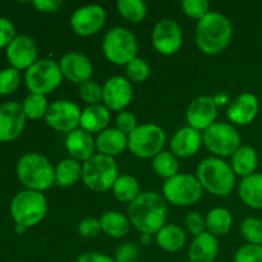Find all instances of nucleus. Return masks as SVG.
I'll list each match as a JSON object with an SVG mask.
<instances>
[{
  "label": "nucleus",
  "instance_id": "f257e3e1",
  "mask_svg": "<svg viewBox=\"0 0 262 262\" xmlns=\"http://www.w3.org/2000/svg\"><path fill=\"white\" fill-rule=\"evenodd\" d=\"M168 215L165 201L156 192H142L128 207V219L142 234H156Z\"/></svg>",
  "mask_w": 262,
  "mask_h": 262
},
{
  "label": "nucleus",
  "instance_id": "f03ea898",
  "mask_svg": "<svg viewBox=\"0 0 262 262\" xmlns=\"http://www.w3.org/2000/svg\"><path fill=\"white\" fill-rule=\"evenodd\" d=\"M233 37V26L224 14L209 12L199 20L196 41L200 50L207 55H217L224 51Z\"/></svg>",
  "mask_w": 262,
  "mask_h": 262
},
{
  "label": "nucleus",
  "instance_id": "7ed1b4c3",
  "mask_svg": "<svg viewBox=\"0 0 262 262\" xmlns=\"http://www.w3.org/2000/svg\"><path fill=\"white\" fill-rule=\"evenodd\" d=\"M17 174L20 183L31 191L42 192L55 184V169L40 154L23 155L17 164Z\"/></svg>",
  "mask_w": 262,
  "mask_h": 262
},
{
  "label": "nucleus",
  "instance_id": "20e7f679",
  "mask_svg": "<svg viewBox=\"0 0 262 262\" xmlns=\"http://www.w3.org/2000/svg\"><path fill=\"white\" fill-rule=\"evenodd\" d=\"M197 179L202 188L216 196H228L235 184V173L232 166L217 158L205 159L197 168Z\"/></svg>",
  "mask_w": 262,
  "mask_h": 262
},
{
  "label": "nucleus",
  "instance_id": "39448f33",
  "mask_svg": "<svg viewBox=\"0 0 262 262\" xmlns=\"http://www.w3.org/2000/svg\"><path fill=\"white\" fill-rule=\"evenodd\" d=\"M48 212V201L41 192L26 191L15 194L10 204V214L18 225L25 228L35 227L45 217Z\"/></svg>",
  "mask_w": 262,
  "mask_h": 262
},
{
  "label": "nucleus",
  "instance_id": "423d86ee",
  "mask_svg": "<svg viewBox=\"0 0 262 262\" xmlns=\"http://www.w3.org/2000/svg\"><path fill=\"white\" fill-rule=\"evenodd\" d=\"M117 179L118 165L114 158L97 154L82 165V181L91 191H107L113 188Z\"/></svg>",
  "mask_w": 262,
  "mask_h": 262
},
{
  "label": "nucleus",
  "instance_id": "0eeeda50",
  "mask_svg": "<svg viewBox=\"0 0 262 262\" xmlns=\"http://www.w3.org/2000/svg\"><path fill=\"white\" fill-rule=\"evenodd\" d=\"M137 40L129 30L115 27L105 35L102 51L109 61L117 66H127L137 55Z\"/></svg>",
  "mask_w": 262,
  "mask_h": 262
},
{
  "label": "nucleus",
  "instance_id": "6e6552de",
  "mask_svg": "<svg viewBox=\"0 0 262 262\" xmlns=\"http://www.w3.org/2000/svg\"><path fill=\"white\" fill-rule=\"evenodd\" d=\"M60 66L50 59H41L26 72V84L32 94L45 95L55 91L61 83Z\"/></svg>",
  "mask_w": 262,
  "mask_h": 262
},
{
  "label": "nucleus",
  "instance_id": "1a4fd4ad",
  "mask_svg": "<svg viewBox=\"0 0 262 262\" xmlns=\"http://www.w3.org/2000/svg\"><path fill=\"white\" fill-rule=\"evenodd\" d=\"M165 140L163 128L152 123L142 124L128 136V148L137 158L154 159L163 151Z\"/></svg>",
  "mask_w": 262,
  "mask_h": 262
},
{
  "label": "nucleus",
  "instance_id": "9d476101",
  "mask_svg": "<svg viewBox=\"0 0 262 262\" xmlns=\"http://www.w3.org/2000/svg\"><path fill=\"white\" fill-rule=\"evenodd\" d=\"M202 189L196 177L191 174H177L173 178L166 179L163 186V193L176 206H189L201 199Z\"/></svg>",
  "mask_w": 262,
  "mask_h": 262
},
{
  "label": "nucleus",
  "instance_id": "9b49d317",
  "mask_svg": "<svg viewBox=\"0 0 262 262\" xmlns=\"http://www.w3.org/2000/svg\"><path fill=\"white\" fill-rule=\"evenodd\" d=\"M204 143L210 152L217 156L234 155L235 151L241 147V136L234 125L228 123H214L205 130Z\"/></svg>",
  "mask_w": 262,
  "mask_h": 262
},
{
  "label": "nucleus",
  "instance_id": "f8f14e48",
  "mask_svg": "<svg viewBox=\"0 0 262 262\" xmlns=\"http://www.w3.org/2000/svg\"><path fill=\"white\" fill-rule=\"evenodd\" d=\"M81 115L78 105L68 100H58L49 106L45 120L53 129L71 133L81 124Z\"/></svg>",
  "mask_w": 262,
  "mask_h": 262
},
{
  "label": "nucleus",
  "instance_id": "ddd939ff",
  "mask_svg": "<svg viewBox=\"0 0 262 262\" xmlns=\"http://www.w3.org/2000/svg\"><path fill=\"white\" fill-rule=\"evenodd\" d=\"M106 13L100 5L90 4L78 8L71 18V27L77 35L91 36L99 32L105 25Z\"/></svg>",
  "mask_w": 262,
  "mask_h": 262
},
{
  "label": "nucleus",
  "instance_id": "4468645a",
  "mask_svg": "<svg viewBox=\"0 0 262 262\" xmlns=\"http://www.w3.org/2000/svg\"><path fill=\"white\" fill-rule=\"evenodd\" d=\"M154 48L163 55H173L183 43V33L177 22L171 19L159 20L152 31Z\"/></svg>",
  "mask_w": 262,
  "mask_h": 262
},
{
  "label": "nucleus",
  "instance_id": "2eb2a0df",
  "mask_svg": "<svg viewBox=\"0 0 262 262\" xmlns=\"http://www.w3.org/2000/svg\"><path fill=\"white\" fill-rule=\"evenodd\" d=\"M26 114L23 106L10 101L0 106V141L9 142L23 132L26 125Z\"/></svg>",
  "mask_w": 262,
  "mask_h": 262
},
{
  "label": "nucleus",
  "instance_id": "dca6fc26",
  "mask_svg": "<svg viewBox=\"0 0 262 262\" xmlns=\"http://www.w3.org/2000/svg\"><path fill=\"white\" fill-rule=\"evenodd\" d=\"M133 97L132 84L124 77L115 76L107 79L102 87V101L109 110L122 112Z\"/></svg>",
  "mask_w": 262,
  "mask_h": 262
},
{
  "label": "nucleus",
  "instance_id": "f3484780",
  "mask_svg": "<svg viewBox=\"0 0 262 262\" xmlns=\"http://www.w3.org/2000/svg\"><path fill=\"white\" fill-rule=\"evenodd\" d=\"M217 115L216 100L211 96H199L187 109V122L196 130H206L215 123Z\"/></svg>",
  "mask_w": 262,
  "mask_h": 262
},
{
  "label": "nucleus",
  "instance_id": "a211bd4d",
  "mask_svg": "<svg viewBox=\"0 0 262 262\" xmlns=\"http://www.w3.org/2000/svg\"><path fill=\"white\" fill-rule=\"evenodd\" d=\"M7 58L17 71L28 69L37 61V45L30 36H15L7 48Z\"/></svg>",
  "mask_w": 262,
  "mask_h": 262
},
{
  "label": "nucleus",
  "instance_id": "6ab92c4d",
  "mask_svg": "<svg viewBox=\"0 0 262 262\" xmlns=\"http://www.w3.org/2000/svg\"><path fill=\"white\" fill-rule=\"evenodd\" d=\"M60 71L63 77L69 79L73 83H84L90 81L92 76V64L86 55L81 53H72L66 54L60 60Z\"/></svg>",
  "mask_w": 262,
  "mask_h": 262
},
{
  "label": "nucleus",
  "instance_id": "aec40b11",
  "mask_svg": "<svg viewBox=\"0 0 262 262\" xmlns=\"http://www.w3.org/2000/svg\"><path fill=\"white\" fill-rule=\"evenodd\" d=\"M258 107L260 105H258L257 97L255 95L245 92L230 102L229 107H228V118L234 124H250L257 115Z\"/></svg>",
  "mask_w": 262,
  "mask_h": 262
},
{
  "label": "nucleus",
  "instance_id": "412c9836",
  "mask_svg": "<svg viewBox=\"0 0 262 262\" xmlns=\"http://www.w3.org/2000/svg\"><path fill=\"white\" fill-rule=\"evenodd\" d=\"M202 141L201 133L188 125L177 130L170 141V148L177 158H189L199 152Z\"/></svg>",
  "mask_w": 262,
  "mask_h": 262
},
{
  "label": "nucleus",
  "instance_id": "4be33fe9",
  "mask_svg": "<svg viewBox=\"0 0 262 262\" xmlns=\"http://www.w3.org/2000/svg\"><path fill=\"white\" fill-rule=\"evenodd\" d=\"M66 147L71 154L72 159L86 163L95 155L96 142L92 138L91 133L83 129H74L67 136Z\"/></svg>",
  "mask_w": 262,
  "mask_h": 262
},
{
  "label": "nucleus",
  "instance_id": "5701e85b",
  "mask_svg": "<svg viewBox=\"0 0 262 262\" xmlns=\"http://www.w3.org/2000/svg\"><path fill=\"white\" fill-rule=\"evenodd\" d=\"M219 251V242L211 233L205 232L194 237L189 246V262H214Z\"/></svg>",
  "mask_w": 262,
  "mask_h": 262
},
{
  "label": "nucleus",
  "instance_id": "b1692460",
  "mask_svg": "<svg viewBox=\"0 0 262 262\" xmlns=\"http://www.w3.org/2000/svg\"><path fill=\"white\" fill-rule=\"evenodd\" d=\"M125 147H128V137L118 128H109V129L102 130L96 138L97 150L100 151V154L110 156V158L122 154Z\"/></svg>",
  "mask_w": 262,
  "mask_h": 262
},
{
  "label": "nucleus",
  "instance_id": "393cba45",
  "mask_svg": "<svg viewBox=\"0 0 262 262\" xmlns=\"http://www.w3.org/2000/svg\"><path fill=\"white\" fill-rule=\"evenodd\" d=\"M110 122V112L106 106L96 104L89 105L82 112L81 127L89 133H97L105 130Z\"/></svg>",
  "mask_w": 262,
  "mask_h": 262
},
{
  "label": "nucleus",
  "instance_id": "a878e982",
  "mask_svg": "<svg viewBox=\"0 0 262 262\" xmlns=\"http://www.w3.org/2000/svg\"><path fill=\"white\" fill-rule=\"evenodd\" d=\"M239 197L251 209L262 210V174L255 173L242 179Z\"/></svg>",
  "mask_w": 262,
  "mask_h": 262
},
{
  "label": "nucleus",
  "instance_id": "bb28decb",
  "mask_svg": "<svg viewBox=\"0 0 262 262\" xmlns=\"http://www.w3.org/2000/svg\"><path fill=\"white\" fill-rule=\"evenodd\" d=\"M258 165V155L255 148L241 146L232 158V169L237 176L250 177L255 174Z\"/></svg>",
  "mask_w": 262,
  "mask_h": 262
},
{
  "label": "nucleus",
  "instance_id": "cd10ccee",
  "mask_svg": "<svg viewBox=\"0 0 262 262\" xmlns=\"http://www.w3.org/2000/svg\"><path fill=\"white\" fill-rule=\"evenodd\" d=\"M187 235L184 230L178 225H164L156 233V242L161 250L166 252H177L186 245Z\"/></svg>",
  "mask_w": 262,
  "mask_h": 262
},
{
  "label": "nucleus",
  "instance_id": "c85d7f7f",
  "mask_svg": "<svg viewBox=\"0 0 262 262\" xmlns=\"http://www.w3.org/2000/svg\"><path fill=\"white\" fill-rule=\"evenodd\" d=\"M129 219L118 211H107L100 217L101 230L113 238H122L129 232Z\"/></svg>",
  "mask_w": 262,
  "mask_h": 262
},
{
  "label": "nucleus",
  "instance_id": "c756f323",
  "mask_svg": "<svg viewBox=\"0 0 262 262\" xmlns=\"http://www.w3.org/2000/svg\"><path fill=\"white\" fill-rule=\"evenodd\" d=\"M82 177V166L74 159H64L55 168V184L59 187H71Z\"/></svg>",
  "mask_w": 262,
  "mask_h": 262
},
{
  "label": "nucleus",
  "instance_id": "7c9ffc66",
  "mask_svg": "<svg viewBox=\"0 0 262 262\" xmlns=\"http://www.w3.org/2000/svg\"><path fill=\"white\" fill-rule=\"evenodd\" d=\"M206 228L212 235H224L230 230L233 224L232 214L227 209L216 207L207 214Z\"/></svg>",
  "mask_w": 262,
  "mask_h": 262
},
{
  "label": "nucleus",
  "instance_id": "2f4dec72",
  "mask_svg": "<svg viewBox=\"0 0 262 262\" xmlns=\"http://www.w3.org/2000/svg\"><path fill=\"white\" fill-rule=\"evenodd\" d=\"M113 192L120 202H133L141 194L137 179L130 176H120L113 186Z\"/></svg>",
  "mask_w": 262,
  "mask_h": 262
},
{
  "label": "nucleus",
  "instance_id": "473e14b6",
  "mask_svg": "<svg viewBox=\"0 0 262 262\" xmlns=\"http://www.w3.org/2000/svg\"><path fill=\"white\" fill-rule=\"evenodd\" d=\"M152 169L161 178L170 179L178 174L179 163L173 152L161 151L152 159Z\"/></svg>",
  "mask_w": 262,
  "mask_h": 262
},
{
  "label": "nucleus",
  "instance_id": "72a5a7b5",
  "mask_svg": "<svg viewBox=\"0 0 262 262\" xmlns=\"http://www.w3.org/2000/svg\"><path fill=\"white\" fill-rule=\"evenodd\" d=\"M117 8L122 17L132 23L141 22L147 14V5L142 0H119Z\"/></svg>",
  "mask_w": 262,
  "mask_h": 262
},
{
  "label": "nucleus",
  "instance_id": "f704fd0d",
  "mask_svg": "<svg viewBox=\"0 0 262 262\" xmlns=\"http://www.w3.org/2000/svg\"><path fill=\"white\" fill-rule=\"evenodd\" d=\"M23 110H25L26 117L30 119H40V118L45 117L48 113L49 105L48 100L45 96L37 94H31L26 97L25 102H23Z\"/></svg>",
  "mask_w": 262,
  "mask_h": 262
},
{
  "label": "nucleus",
  "instance_id": "c9c22d12",
  "mask_svg": "<svg viewBox=\"0 0 262 262\" xmlns=\"http://www.w3.org/2000/svg\"><path fill=\"white\" fill-rule=\"evenodd\" d=\"M241 233L248 245L262 246V222L257 217H248L241 225Z\"/></svg>",
  "mask_w": 262,
  "mask_h": 262
},
{
  "label": "nucleus",
  "instance_id": "e433bc0d",
  "mask_svg": "<svg viewBox=\"0 0 262 262\" xmlns=\"http://www.w3.org/2000/svg\"><path fill=\"white\" fill-rule=\"evenodd\" d=\"M125 72L130 81L140 83V82H145L150 76V66L145 59L136 56L130 63L125 66Z\"/></svg>",
  "mask_w": 262,
  "mask_h": 262
},
{
  "label": "nucleus",
  "instance_id": "4c0bfd02",
  "mask_svg": "<svg viewBox=\"0 0 262 262\" xmlns=\"http://www.w3.org/2000/svg\"><path fill=\"white\" fill-rule=\"evenodd\" d=\"M20 76L15 68H5L0 71V95H9L19 87Z\"/></svg>",
  "mask_w": 262,
  "mask_h": 262
},
{
  "label": "nucleus",
  "instance_id": "58836bf2",
  "mask_svg": "<svg viewBox=\"0 0 262 262\" xmlns=\"http://www.w3.org/2000/svg\"><path fill=\"white\" fill-rule=\"evenodd\" d=\"M79 96L86 104L96 105L100 100H102V87L95 81H87L79 87Z\"/></svg>",
  "mask_w": 262,
  "mask_h": 262
},
{
  "label": "nucleus",
  "instance_id": "ea45409f",
  "mask_svg": "<svg viewBox=\"0 0 262 262\" xmlns=\"http://www.w3.org/2000/svg\"><path fill=\"white\" fill-rule=\"evenodd\" d=\"M182 9L189 18L200 20L209 13V3L206 0H184Z\"/></svg>",
  "mask_w": 262,
  "mask_h": 262
},
{
  "label": "nucleus",
  "instance_id": "a19ab883",
  "mask_svg": "<svg viewBox=\"0 0 262 262\" xmlns=\"http://www.w3.org/2000/svg\"><path fill=\"white\" fill-rule=\"evenodd\" d=\"M234 262H262V246H243L235 253Z\"/></svg>",
  "mask_w": 262,
  "mask_h": 262
},
{
  "label": "nucleus",
  "instance_id": "79ce46f5",
  "mask_svg": "<svg viewBox=\"0 0 262 262\" xmlns=\"http://www.w3.org/2000/svg\"><path fill=\"white\" fill-rule=\"evenodd\" d=\"M186 228L188 232L193 235H200L205 233V228H206V222L204 220L202 215L197 211H192L187 215L186 217Z\"/></svg>",
  "mask_w": 262,
  "mask_h": 262
},
{
  "label": "nucleus",
  "instance_id": "37998d69",
  "mask_svg": "<svg viewBox=\"0 0 262 262\" xmlns=\"http://www.w3.org/2000/svg\"><path fill=\"white\" fill-rule=\"evenodd\" d=\"M100 232H101V224L100 220L95 217H86L78 225V233L83 238H95Z\"/></svg>",
  "mask_w": 262,
  "mask_h": 262
},
{
  "label": "nucleus",
  "instance_id": "c03bdc74",
  "mask_svg": "<svg viewBox=\"0 0 262 262\" xmlns=\"http://www.w3.org/2000/svg\"><path fill=\"white\" fill-rule=\"evenodd\" d=\"M15 37L14 25L8 18L0 17V48L9 45Z\"/></svg>",
  "mask_w": 262,
  "mask_h": 262
},
{
  "label": "nucleus",
  "instance_id": "a18cd8bd",
  "mask_svg": "<svg viewBox=\"0 0 262 262\" xmlns=\"http://www.w3.org/2000/svg\"><path fill=\"white\" fill-rule=\"evenodd\" d=\"M137 127V119L130 112H122L117 117V128L120 132L130 135Z\"/></svg>",
  "mask_w": 262,
  "mask_h": 262
},
{
  "label": "nucleus",
  "instance_id": "49530a36",
  "mask_svg": "<svg viewBox=\"0 0 262 262\" xmlns=\"http://www.w3.org/2000/svg\"><path fill=\"white\" fill-rule=\"evenodd\" d=\"M138 258V248L133 243L120 246L115 253V262H135Z\"/></svg>",
  "mask_w": 262,
  "mask_h": 262
},
{
  "label": "nucleus",
  "instance_id": "de8ad7c7",
  "mask_svg": "<svg viewBox=\"0 0 262 262\" xmlns=\"http://www.w3.org/2000/svg\"><path fill=\"white\" fill-rule=\"evenodd\" d=\"M32 4L33 7L37 10H40V12L53 13L56 12V10L61 7L63 2H60V0H36Z\"/></svg>",
  "mask_w": 262,
  "mask_h": 262
},
{
  "label": "nucleus",
  "instance_id": "09e8293b",
  "mask_svg": "<svg viewBox=\"0 0 262 262\" xmlns=\"http://www.w3.org/2000/svg\"><path fill=\"white\" fill-rule=\"evenodd\" d=\"M77 262H115L110 256L100 252H86L82 253Z\"/></svg>",
  "mask_w": 262,
  "mask_h": 262
},
{
  "label": "nucleus",
  "instance_id": "8fccbe9b",
  "mask_svg": "<svg viewBox=\"0 0 262 262\" xmlns=\"http://www.w3.org/2000/svg\"><path fill=\"white\" fill-rule=\"evenodd\" d=\"M141 242H142V245H148V243L151 242V235L142 234V237H141Z\"/></svg>",
  "mask_w": 262,
  "mask_h": 262
},
{
  "label": "nucleus",
  "instance_id": "3c124183",
  "mask_svg": "<svg viewBox=\"0 0 262 262\" xmlns=\"http://www.w3.org/2000/svg\"><path fill=\"white\" fill-rule=\"evenodd\" d=\"M26 229H27V228H25V227H22V225H15V232L17 233H19V234H22V233H25L26 232Z\"/></svg>",
  "mask_w": 262,
  "mask_h": 262
}]
</instances>
